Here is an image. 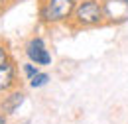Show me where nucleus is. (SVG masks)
I'll use <instances>...</instances> for the list:
<instances>
[{
    "label": "nucleus",
    "mask_w": 128,
    "mask_h": 124,
    "mask_svg": "<svg viewBox=\"0 0 128 124\" xmlns=\"http://www.w3.org/2000/svg\"><path fill=\"white\" fill-rule=\"evenodd\" d=\"M24 100H26V93L18 87V89L6 93L0 98V112L6 114V116H10V114H14V112L24 104Z\"/></svg>",
    "instance_id": "423d86ee"
},
{
    "label": "nucleus",
    "mask_w": 128,
    "mask_h": 124,
    "mask_svg": "<svg viewBox=\"0 0 128 124\" xmlns=\"http://www.w3.org/2000/svg\"><path fill=\"white\" fill-rule=\"evenodd\" d=\"M12 4H16V2H26V0H10Z\"/></svg>",
    "instance_id": "f8f14e48"
},
{
    "label": "nucleus",
    "mask_w": 128,
    "mask_h": 124,
    "mask_svg": "<svg viewBox=\"0 0 128 124\" xmlns=\"http://www.w3.org/2000/svg\"><path fill=\"white\" fill-rule=\"evenodd\" d=\"M8 4H12L10 0H0V16L6 12V8H8Z\"/></svg>",
    "instance_id": "9d476101"
},
{
    "label": "nucleus",
    "mask_w": 128,
    "mask_h": 124,
    "mask_svg": "<svg viewBox=\"0 0 128 124\" xmlns=\"http://www.w3.org/2000/svg\"><path fill=\"white\" fill-rule=\"evenodd\" d=\"M124 2H126V4H128V0H124Z\"/></svg>",
    "instance_id": "ddd939ff"
},
{
    "label": "nucleus",
    "mask_w": 128,
    "mask_h": 124,
    "mask_svg": "<svg viewBox=\"0 0 128 124\" xmlns=\"http://www.w3.org/2000/svg\"><path fill=\"white\" fill-rule=\"evenodd\" d=\"M0 124H8V116L0 112Z\"/></svg>",
    "instance_id": "9b49d317"
},
{
    "label": "nucleus",
    "mask_w": 128,
    "mask_h": 124,
    "mask_svg": "<svg viewBox=\"0 0 128 124\" xmlns=\"http://www.w3.org/2000/svg\"><path fill=\"white\" fill-rule=\"evenodd\" d=\"M12 61V53H10V46L4 38H0V67H4L6 63Z\"/></svg>",
    "instance_id": "0eeeda50"
},
{
    "label": "nucleus",
    "mask_w": 128,
    "mask_h": 124,
    "mask_svg": "<svg viewBox=\"0 0 128 124\" xmlns=\"http://www.w3.org/2000/svg\"><path fill=\"white\" fill-rule=\"evenodd\" d=\"M102 24H104L102 0H81L75 6L69 28L71 30H89V28H98Z\"/></svg>",
    "instance_id": "f03ea898"
},
{
    "label": "nucleus",
    "mask_w": 128,
    "mask_h": 124,
    "mask_svg": "<svg viewBox=\"0 0 128 124\" xmlns=\"http://www.w3.org/2000/svg\"><path fill=\"white\" fill-rule=\"evenodd\" d=\"M20 69H22V75H24L26 81H30L34 75H38V73H40V67H38L36 63H32V61L22 63V65H20Z\"/></svg>",
    "instance_id": "1a4fd4ad"
},
{
    "label": "nucleus",
    "mask_w": 128,
    "mask_h": 124,
    "mask_svg": "<svg viewBox=\"0 0 128 124\" xmlns=\"http://www.w3.org/2000/svg\"><path fill=\"white\" fill-rule=\"evenodd\" d=\"M24 53L26 57L32 63H36L38 67H44V65H51V53H49L48 46H46V40L42 36H32L28 40V44L24 46Z\"/></svg>",
    "instance_id": "7ed1b4c3"
},
{
    "label": "nucleus",
    "mask_w": 128,
    "mask_h": 124,
    "mask_svg": "<svg viewBox=\"0 0 128 124\" xmlns=\"http://www.w3.org/2000/svg\"><path fill=\"white\" fill-rule=\"evenodd\" d=\"M20 87V77H18V65L12 59L6 63L4 67H0V94H6Z\"/></svg>",
    "instance_id": "39448f33"
},
{
    "label": "nucleus",
    "mask_w": 128,
    "mask_h": 124,
    "mask_svg": "<svg viewBox=\"0 0 128 124\" xmlns=\"http://www.w3.org/2000/svg\"><path fill=\"white\" fill-rule=\"evenodd\" d=\"M48 83H49V75L44 73V71H40L38 75H34V77L28 81V85H30L32 89H42V87H46Z\"/></svg>",
    "instance_id": "6e6552de"
},
{
    "label": "nucleus",
    "mask_w": 128,
    "mask_h": 124,
    "mask_svg": "<svg viewBox=\"0 0 128 124\" xmlns=\"http://www.w3.org/2000/svg\"><path fill=\"white\" fill-rule=\"evenodd\" d=\"M77 0H40L38 18L44 26L69 24L75 12Z\"/></svg>",
    "instance_id": "f257e3e1"
},
{
    "label": "nucleus",
    "mask_w": 128,
    "mask_h": 124,
    "mask_svg": "<svg viewBox=\"0 0 128 124\" xmlns=\"http://www.w3.org/2000/svg\"><path fill=\"white\" fill-rule=\"evenodd\" d=\"M104 24H122L128 20V4L124 0H102Z\"/></svg>",
    "instance_id": "20e7f679"
}]
</instances>
